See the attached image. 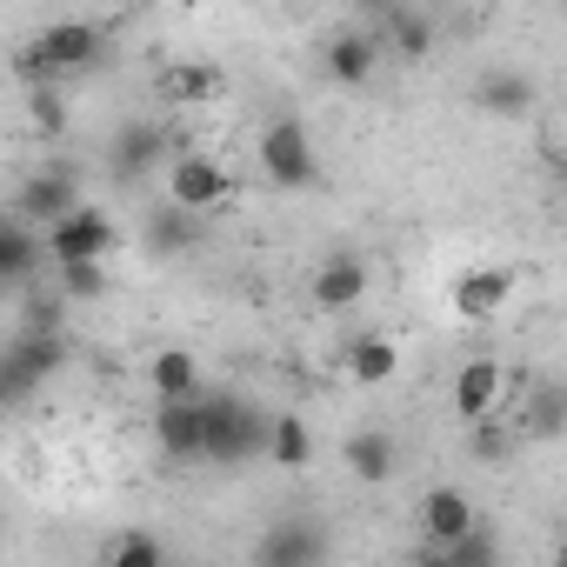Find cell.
<instances>
[{
	"instance_id": "1",
	"label": "cell",
	"mask_w": 567,
	"mask_h": 567,
	"mask_svg": "<svg viewBox=\"0 0 567 567\" xmlns=\"http://www.w3.org/2000/svg\"><path fill=\"white\" fill-rule=\"evenodd\" d=\"M267 434L274 414L234 388H207V461L214 467H240V461H267Z\"/></svg>"
},
{
	"instance_id": "2",
	"label": "cell",
	"mask_w": 567,
	"mask_h": 567,
	"mask_svg": "<svg viewBox=\"0 0 567 567\" xmlns=\"http://www.w3.org/2000/svg\"><path fill=\"white\" fill-rule=\"evenodd\" d=\"M227 200H234V174H227L220 154H207V147H181V154L167 161V174H161V207L207 220V214L227 207Z\"/></svg>"
},
{
	"instance_id": "3",
	"label": "cell",
	"mask_w": 567,
	"mask_h": 567,
	"mask_svg": "<svg viewBox=\"0 0 567 567\" xmlns=\"http://www.w3.org/2000/svg\"><path fill=\"white\" fill-rule=\"evenodd\" d=\"M94 54H101V21H54V28H41V34L28 41L21 74H34V81H61V74L94 68Z\"/></svg>"
},
{
	"instance_id": "4",
	"label": "cell",
	"mask_w": 567,
	"mask_h": 567,
	"mask_svg": "<svg viewBox=\"0 0 567 567\" xmlns=\"http://www.w3.org/2000/svg\"><path fill=\"white\" fill-rule=\"evenodd\" d=\"M260 174L274 181V187H315V174H321V154H315V134H308V121H295V114H280V121H267L260 127Z\"/></svg>"
},
{
	"instance_id": "5",
	"label": "cell",
	"mask_w": 567,
	"mask_h": 567,
	"mask_svg": "<svg viewBox=\"0 0 567 567\" xmlns=\"http://www.w3.org/2000/svg\"><path fill=\"white\" fill-rule=\"evenodd\" d=\"M507 394H514V368H507V361H494V354H467V361L454 368L447 408H454V421L481 427V421H501Z\"/></svg>"
},
{
	"instance_id": "6",
	"label": "cell",
	"mask_w": 567,
	"mask_h": 567,
	"mask_svg": "<svg viewBox=\"0 0 567 567\" xmlns=\"http://www.w3.org/2000/svg\"><path fill=\"white\" fill-rule=\"evenodd\" d=\"M121 247V227L107 207H81L48 234V267H107Z\"/></svg>"
},
{
	"instance_id": "7",
	"label": "cell",
	"mask_w": 567,
	"mask_h": 567,
	"mask_svg": "<svg viewBox=\"0 0 567 567\" xmlns=\"http://www.w3.org/2000/svg\"><path fill=\"white\" fill-rule=\"evenodd\" d=\"M61 361H68L61 334H14V341H8V361H0V401H8V408H28V394H34L48 374H61Z\"/></svg>"
},
{
	"instance_id": "8",
	"label": "cell",
	"mask_w": 567,
	"mask_h": 567,
	"mask_svg": "<svg viewBox=\"0 0 567 567\" xmlns=\"http://www.w3.org/2000/svg\"><path fill=\"white\" fill-rule=\"evenodd\" d=\"M87 200H81V181L68 174V167H41V174H28L21 181V194H14V214L28 220V227H41V234H54L68 214H81Z\"/></svg>"
},
{
	"instance_id": "9",
	"label": "cell",
	"mask_w": 567,
	"mask_h": 567,
	"mask_svg": "<svg viewBox=\"0 0 567 567\" xmlns=\"http://www.w3.org/2000/svg\"><path fill=\"white\" fill-rule=\"evenodd\" d=\"M414 527H421V547H461L474 527H481V507L461 494V487H427L421 507H414Z\"/></svg>"
},
{
	"instance_id": "10",
	"label": "cell",
	"mask_w": 567,
	"mask_h": 567,
	"mask_svg": "<svg viewBox=\"0 0 567 567\" xmlns=\"http://www.w3.org/2000/svg\"><path fill=\"white\" fill-rule=\"evenodd\" d=\"M181 147H174V134H167V121H127L121 134H114V147H107V167H114V181H141L147 167H161V161H174ZM167 174V167H161Z\"/></svg>"
},
{
	"instance_id": "11",
	"label": "cell",
	"mask_w": 567,
	"mask_h": 567,
	"mask_svg": "<svg viewBox=\"0 0 567 567\" xmlns=\"http://www.w3.org/2000/svg\"><path fill=\"white\" fill-rule=\"evenodd\" d=\"M368 288H374V267L361 254H328L315 267V280H308V295H315L321 315H354L368 301Z\"/></svg>"
},
{
	"instance_id": "12",
	"label": "cell",
	"mask_w": 567,
	"mask_h": 567,
	"mask_svg": "<svg viewBox=\"0 0 567 567\" xmlns=\"http://www.w3.org/2000/svg\"><path fill=\"white\" fill-rule=\"evenodd\" d=\"M328 560V527L315 520H274L254 547V567H321Z\"/></svg>"
},
{
	"instance_id": "13",
	"label": "cell",
	"mask_w": 567,
	"mask_h": 567,
	"mask_svg": "<svg viewBox=\"0 0 567 567\" xmlns=\"http://www.w3.org/2000/svg\"><path fill=\"white\" fill-rule=\"evenodd\" d=\"M507 295H514V274L507 267H467L454 288H447V308H454V321L481 328V321H494L507 308Z\"/></svg>"
},
{
	"instance_id": "14",
	"label": "cell",
	"mask_w": 567,
	"mask_h": 567,
	"mask_svg": "<svg viewBox=\"0 0 567 567\" xmlns=\"http://www.w3.org/2000/svg\"><path fill=\"white\" fill-rule=\"evenodd\" d=\"M381 34L374 28H341L328 48H321V68H328V81L334 87H368L374 81V68H381Z\"/></svg>"
},
{
	"instance_id": "15",
	"label": "cell",
	"mask_w": 567,
	"mask_h": 567,
	"mask_svg": "<svg viewBox=\"0 0 567 567\" xmlns=\"http://www.w3.org/2000/svg\"><path fill=\"white\" fill-rule=\"evenodd\" d=\"M154 441L167 461H207V394L154 408Z\"/></svg>"
},
{
	"instance_id": "16",
	"label": "cell",
	"mask_w": 567,
	"mask_h": 567,
	"mask_svg": "<svg viewBox=\"0 0 567 567\" xmlns=\"http://www.w3.org/2000/svg\"><path fill=\"white\" fill-rule=\"evenodd\" d=\"M154 94H161V107H214L227 94V74L214 61H167L154 74Z\"/></svg>"
},
{
	"instance_id": "17",
	"label": "cell",
	"mask_w": 567,
	"mask_h": 567,
	"mask_svg": "<svg viewBox=\"0 0 567 567\" xmlns=\"http://www.w3.org/2000/svg\"><path fill=\"white\" fill-rule=\"evenodd\" d=\"M147 388H154V408H167V401H200V394H207V368H200L194 348H161V354L147 361Z\"/></svg>"
},
{
	"instance_id": "18",
	"label": "cell",
	"mask_w": 567,
	"mask_h": 567,
	"mask_svg": "<svg viewBox=\"0 0 567 567\" xmlns=\"http://www.w3.org/2000/svg\"><path fill=\"white\" fill-rule=\"evenodd\" d=\"M514 434L520 441H560L567 434V381H534L520 414H514Z\"/></svg>"
},
{
	"instance_id": "19",
	"label": "cell",
	"mask_w": 567,
	"mask_h": 567,
	"mask_svg": "<svg viewBox=\"0 0 567 567\" xmlns=\"http://www.w3.org/2000/svg\"><path fill=\"white\" fill-rule=\"evenodd\" d=\"M341 374H348L354 388H388V381L401 374V348H394L388 334H354L348 354H341Z\"/></svg>"
},
{
	"instance_id": "20",
	"label": "cell",
	"mask_w": 567,
	"mask_h": 567,
	"mask_svg": "<svg viewBox=\"0 0 567 567\" xmlns=\"http://www.w3.org/2000/svg\"><path fill=\"white\" fill-rule=\"evenodd\" d=\"M41 260H48V234H41V227H28L21 214L0 220V274H8L14 288H28Z\"/></svg>"
},
{
	"instance_id": "21",
	"label": "cell",
	"mask_w": 567,
	"mask_h": 567,
	"mask_svg": "<svg viewBox=\"0 0 567 567\" xmlns=\"http://www.w3.org/2000/svg\"><path fill=\"white\" fill-rule=\"evenodd\" d=\"M474 101H481L487 114L514 121V114H527V107L540 101V87H534V74H520V68H487V74L474 81Z\"/></svg>"
},
{
	"instance_id": "22",
	"label": "cell",
	"mask_w": 567,
	"mask_h": 567,
	"mask_svg": "<svg viewBox=\"0 0 567 567\" xmlns=\"http://www.w3.org/2000/svg\"><path fill=\"white\" fill-rule=\"evenodd\" d=\"M394 467H401V447H394L388 427H361V434H348V474H354V481L381 487V481H394Z\"/></svg>"
},
{
	"instance_id": "23",
	"label": "cell",
	"mask_w": 567,
	"mask_h": 567,
	"mask_svg": "<svg viewBox=\"0 0 567 567\" xmlns=\"http://www.w3.org/2000/svg\"><path fill=\"white\" fill-rule=\"evenodd\" d=\"M374 34H381V48H388V54H401V61H421V54L434 48V21H427V14H414V8H388Z\"/></svg>"
},
{
	"instance_id": "24",
	"label": "cell",
	"mask_w": 567,
	"mask_h": 567,
	"mask_svg": "<svg viewBox=\"0 0 567 567\" xmlns=\"http://www.w3.org/2000/svg\"><path fill=\"white\" fill-rule=\"evenodd\" d=\"M308 461H315V434H308V421H301V414H274V434H267V467L301 474Z\"/></svg>"
},
{
	"instance_id": "25",
	"label": "cell",
	"mask_w": 567,
	"mask_h": 567,
	"mask_svg": "<svg viewBox=\"0 0 567 567\" xmlns=\"http://www.w3.org/2000/svg\"><path fill=\"white\" fill-rule=\"evenodd\" d=\"M194 240H200V220H194V214L154 207V220H147V247H154V254H187Z\"/></svg>"
},
{
	"instance_id": "26",
	"label": "cell",
	"mask_w": 567,
	"mask_h": 567,
	"mask_svg": "<svg viewBox=\"0 0 567 567\" xmlns=\"http://www.w3.org/2000/svg\"><path fill=\"white\" fill-rule=\"evenodd\" d=\"M54 295H61L68 308L101 301V295H107V267H54Z\"/></svg>"
},
{
	"instance_id": "27",
	"label": "cell",
	"mask_w": 567,
	"mask_h": 567,
	"mask_svg": "<svg viewBox=\"0 0 567 567\" xmlns=\"http://www.w3.org/2000/svg\"><path fill=\"white\" fill-rule=\"evenodd\" d=\"M101 567H167V554H161V540L154 534H121L114 547H107V560Z\"/></svg>"
},
{
	"instance_id": "28",
	"label": "cell",
	"mask_w": 567,
	"mask_h": 567,
	"mask_svg": "<svg viewBox=\"0 0 567 567\" xmlns=\"http://www.w3.org/2000/svg\"><path fill=\"white\" fill-rule=\"evenodd\" d=\"M447 567H501V540L487 527H474L461 547H447Z\"/></svg>"
},
{
	"instance_id": "29",
	"label": "cell",
	"mask_w": 567,
	"mask_h": 567,
	"mask_svg": "<svg viewBox=\"0 0 567 567\" xmlns=\"http://www.w3.org/2000/svg\"><path fill=\"white\" fill-rule=\"evenodd\" d=\"M467 454H474V461H501V454H507V434H501V421H481V427H467Z\"/></svg>"
},
{
	"instance_id": "30",
	"label": "cell",
	"mask_w": 567,
	"mask_h": 567,
	"mask_svg": "<svg viewBox=\"0 0 567 567\" xmlns=\"http://www.w3.org/2000/svg\"><path fill=\"white\" fill-rule=\"evenodd\" d=\"M34 121L61 134V127H68V107H61V94H34Z\"/></svg>"
},
{
	"instance_id": "31",
	"label": "cell",
	"mask_w": 567,
	"mask_h": 567,
	"mask_svg": "<svg viewBox=\"0 0 567 567\" xmlns=\"http://www.w3.org/2000/svg\"><path fill=\"white\" fill-rule=\"evenodd\" d=\"M414 567H447V554H441V547H421V560H414Z\"/></svg>"
}]
</instances>
